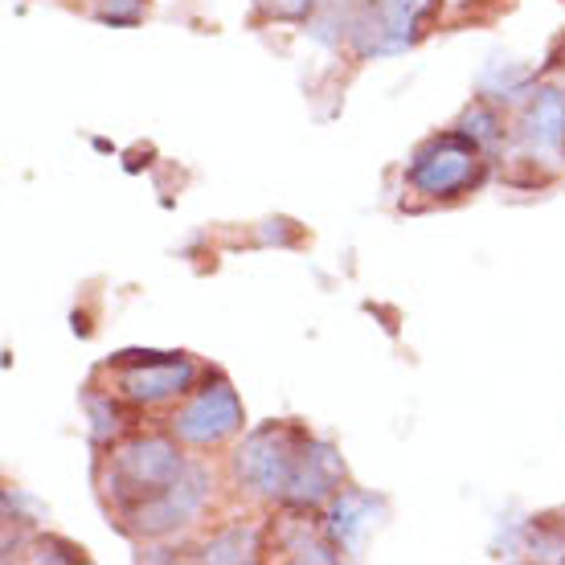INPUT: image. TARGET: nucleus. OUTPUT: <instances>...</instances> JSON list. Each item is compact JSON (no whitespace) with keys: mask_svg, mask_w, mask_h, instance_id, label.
Returning a JSON list of instances; mask_svg holds the SVG:
<instances>
[{"mask_svg":"<svg viewBox=\"0 0 565 565\" xmlns=\"http://www.w3.org/2000/svg\"><path fill=\"white\" fill-rule=\"evenodd\" d=\"M524 553L537 562H565V533L550 529L545 521H533L524 529Z\"/></svg>","mask_w":565,"mask_h":565,"instance_id":"nucleus-13","label":"nucleus"},{"mask_svg":"<svg viewBox=\"0 0 565 565\" xmlns=\"http://www.w3.org/2000/svg\"><path fill=\"white\" fill-rule=\"evenodd\" d=\"M275 550L291 562H337L340 557V545L328 537L324 524H308V509H291L275 537Z\"/></svg>","mask_w":565,"mask_h":565,"instance_id":"nucleus-11","label":"nucleus"},{"mask_svg":"<svg viewBox=\"0 0 565 565\" xmlns=\"http://www.w3.org/2000/svg\"><path fill=\"white\" fill-rule=\"evenodd\" d=\"M483 177V143L471 140L467 131H443L435 140H426L414 152L406 181L414 193L435 201L459 198Z\"/></svg>","mask_w":565,"mask_h":565,"instance_id":"nucleus-4","label":"nucleus"},{"mask_svg":"<svg viewBox=\"0 0 565 565\" xmlns=\"http://www.w3.org/2000/svg\"><path fill=\"white\" fill-rule=\"evenodd\" d=\"M258 550H263V541H258V529L250 524H234L226 533H217L201 545V562H222V565H242V562H255Z\"/></svg>","mask_w":565,"mask_h":565,"instance_id":"nucleus-12","label":"nucleus"},{"mask_svg":"<svg viewBox=\"0 0 565 565\" xmlns=\"http://www.w3.org/2000/svg\"><path fill=\"white\" fill-rule=\"evenodd\" d=\"M340 483H344V463H340V455L332 443L324 438H303V451H299V463H296V480H291V492H287V509H320L328 504L332 495L340 492Z\"/></svg>","mask_w":565,"mask_h":565,"instance_id":"nucleus-8","label":"nucleus"},{"mask_svg":"<svg viewBox=\"0 0 565 565\" xmlns=\"http://www.w3.org/2000/svg\"><path fill=\"white\" fill-rule=\"evenodd\" d=\"M177 443H181L177 435H131L107 455L103 483H107V495L119 509V516L156 500L160 492H169L172 483L189 471Z\"/></svg>","mask_w":565,"mask_h":565,"instance_id":"nucleus-1","label":"nucleus"},{"mask_svg":"<svg viewBox=\"0 0 565 565\" xmlns=\"http://www.w3.org/2000/svg\"><path fill=\"white\" fill-rule=\"evenodd\" d=\"M205 495H210V471L201 463H189V471L172 483L169 492H160L140 509L124 512V521H128L136 537H164L172 529H184L189 521H198V512L205 509Z\"/></svg>","mask_w":565,"mask_h":565,"instance_id":"nucleus-7","label":"nucleus"},{"mask_svg":"<svg viewBox=\"0 0 565 565\" xmlns=\"http://www.w3.org/2000/svg\"><path fill=\"white\" fill-rule=\"evenodd\" d=\"M198 382V365L177 353H143V361H124L115 369V390L131 406H164L184 397Z\"/></svg>","mask_w":565,"mask_h":565,"instance_id":"nucleus-6","label":"nucleus"},{"mask_svg":"<svg viewBox=\"0 0 565 565\" xmlns=\"http://www.w3.org/2000/svg\"><path fill=\"white\" fill-rule=\"evenodd\" d=\"M430 0H349L344 38L361 57L402 54L418 42Z\"/></svg>","mask_w":565,"mask_h":565,"instance_id":"nucleus-3","label":"nucleus"},{"mask_svg":"<svg viewBox=\"0 0 565 565\" xmlns=\"http://www.w3.org/2000/svg\"><path fill=\"white\" fill-rule=\"evenodd\" d=\"M308 430H299L291 423H267L242 438V447L234 451V476L263 500H287L291 480H296V463L303 451Z\"/></svg>","mask_w":565,"mask_h":565,"instance_id":"nucleus-2","label":"nucleus"},{"mask_svg":"<svg viewBox=\"0 0 565 565\" xmlns=\"http://www.w3.org/2000/svg\"><path fill=\"white\" fill-rule=\"evenodd\" d=\"M86 406H90V435L95 443H107V438L119 435V406H115L111 394H90L86 397Z\"/></svg>","mask_w":565,"mask_h":565,"instance_id":"nucleus-14","label":"nucleus"},{"mask_svg":"<svg viewBox=\"0 0 565 565\" xmlns=\"http://www.w3.org/2000/svg\"><path fill=\"white\" fill-rule=\"evenodd\" d=\"M83 4H90L95 21L103 25H136L143 13V0H83Z\"/></svg>","mask_w":565,"mask_h":565,"instance_id":"nucleus-15","label":"nucleus"},{"mask_svg":"<svg viewBox=\"0 0 565 565\" xmlns=\"http://www.w3.org/2000/svg\"><path fill=\"white\" fill-rule=\"evenodd\" d=\"M382 516V500L377 495H365V492H337L328 500V516H324V529L328 537L337 541L340 550H356L365 533L373 529V521Z\"/></svg>","mask_w":565,"mask_h":565,"instance_id":"nucleus-10","label":"nucleus"},{"mask_svg":"<svg viewBox=\"0 0 565 565\" xmlns=\"http://www.w3.org/2000/svg\"><path fill=\"white\" fill-rule=\"evenodd\" d=\"M316 0H258V9L270 17H308Z\"/></svg>","mask_w":565,"mask_h":565,"instance_id":"nucleus-17","label":"nucleus"},{"mask_svg":"<svg viewBox=\"0 0 565 565\" xmlns=\"http://www.w3.org/2000/svg\"><path fill=\"white\" fill-rule=\"evenodd\" d=\"M246 423V411H242L238 394L226 377H210L198 394H189L181 411L172 414V435L189 443V447H217L234 438Z\"/></svg>","mask_w":565,"mask_h":565,"instance_id":"nucleus-5","label":"nucleus"},{"mask_svg":"<svg viewBox=\"0 0 565 565\" xmlns=\"http://www.w3.org/2000/svg\"><path fill=\"white\" fill-rule=\"evenodd\" d=\"M521 140L529 156L545 164H557L565 156V90L562 86H541L521 115Z\"/></svg>","mask_w":565,"mask_h":565,"instance_id":"nucleus-9","label":"nucleus"},{"mask_svg":"<svg viewBox=\"0 0 565 565\" xmlns=\"http://www.w3.org/2000/svg\"><path fill=\"white\" fill-rule=\"evenodd\" d=\"M463 131L471 136V140H480L483 152H488V148L500 140V119H495L492 107H471V111H467V119H463Z\"/></svg>","mask_w":565,"mask_h":565,"instance_id":"nucleus-16","label":"nucleus"}]
</instances>
